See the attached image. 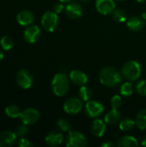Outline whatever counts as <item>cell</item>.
I'll return each mask as SVG.
<instances>
[{"label":"cell","mask_w":146,"mask_h":147,"mask_svg":"<svg viewBox=\"0 0 146 147\" xmlns=\"http://www.w3.org/2000/svg\"><path fill=\"white\" fill-rule=\"evenodd\" d=\"M102 147H113V146H114V143H112L111 141H108V142H105V143H103V144L102 145Z\"/></svg>","instance_id":"cell-34"},{"label":"cell","mask_w":146,"mask_h":147,"mask_svg":"<svg viewBox=\"0 0 146 147\" xmlns=\"http://www.w3.org/2000/svg\"><path fill=\"white\" fill-rule=\"evenodd\" d=\"M99 80L102 85L108 88H114L120 84L122 80V74L115 67L107 66L101 70Z\"/></svg>","instance_id":"cell-1"},{"label":"cell","mask_w":146,"mask_h":147,"mask_svg":"<svg viewBox=\"0 0 146 147\" xmlns=\"http://www.w3.org/2000/svg\"><path fill=\"white\" fill-rule=\"evenodd\" d=\"M56 125H57L58 128H59L62 132H70L71 129V124L69 123V121L64 118L59 119L56 121Z\"/></svg>","instance_id":"cell-27"},{"label":"cell","mask_w":146,"mask_h":147,"mask_svg":"<svg viewBox=\"0 0 146 147\" xmlns=\"http://www.w3.org/2000/svg\"><path fill=\"white\" fill-rule=\"evenodd\" d=\"M79 1H81V2H88L89 0H79Z\"/></svg>","instance_id":"cell-39"},{"label":"cell","mask_w":146,"mask_h":147,"mask_svg":"<svg viewBox=\"0 0 146 147\" xmlns=\"http://www.w3.org/2000/svg\"><path fill=\"white\" fill-rule=\"evenodd\" d=\"M78 96H79V98H80L82 101H83V102H88V101L91 100V98H92V90H91L90 88H89L88 86L83 85V86H81V88L79 89Z\"/></svg>","instance_id":"cell-24"},{"label":"cell","mask_w":146,"mask_h":147,"mask_svg":"<svg viewBox=\"0 0 146 147\" xmlns=\"http://www.w3.org/2000/svg\"><path fill=\"white\" fill-rule=\"evenodd\" d=\"M3 54L2 51H0V61L3 59Z\"/></svg>","instance_id":"cell-37"},{"label":"cell","mask_w":146,"mask_h":147,"mask_svg":"<svg viewBox=\"0 0 146 147\" xmlns=\"http://www.w3.org/2000/svg\"><path fill=\"white\" fill-rule=\"evenodd\" d=\"M65 9V6L64 4L60 2L58 3H55L53 5V11L57 14H60L61 12H63V10Z\"/></svg>","instance_id":"cell-33"},{"label":"cell","mask_w":146,"mask_h":147,"mask_svg":"<svg viewBox=\"0 0 146 147\" xmlns=\"http://www.w3.org/2000/svg\"><path fill=\"white\" fill-rule=\"evenodd\" d=\"M136 126L140 130H146V109H141L135 118Z\"/></svg>","instance_id":"cell-22"},{"label":"cell","mask_w":146,"mask_h":147,"mask_svg":"<svg viewBox=\"0 0 146 147\" xmlns=\"http://www.w3.org/2000/svg\"><path fill=\"white\" fill-rule=\"evenodd\" d=\"M116 146L119 147H136L139 146V142L136 138L127 135L117 140Z\"/></svg>","instance_id":"cell-20"},{"label":"cell","mask_w":146,"mask_h":147,"mask_svg":"<svg viewBox=\"0 0 146 147\" xmlns=\"http://www.w3.org/2000/svg\"><path fill=\"white\" fill-rule=\"evenodd\" d=\"M0 45H1V47L4 51H9L13 47L14 42H13V40L9 36L4 35L0 40Z\"/></svg>","instance_id":"cell-25"},{"label":"cell","mask_w":146,"mask_h":147,"mask_svg":"<svg viewBox=\"0 0 146 147\" xmlns=\"http://www.w3.org/2000/svg\"><path fill=\"white\" fill-rule=\"evenodd\" d=\"M19 147H32L33 144L27 139L24 138H21V140H19L18 143H17Z\"/></svg>","instance_id":"cell-32"},{"label":"cell","mask_w":146,"mask_h":147,"mask_svg":"<svg viewBox=\"0 0 146 147\" xmlns=\"http://www.w3.org/2000/svg\"><path fill=\"white\" fill-rule=\"evenodd\" d=\"M142 146H146V136L144 137L143 140H142Z\"/></svg>","instance_id":"cell-35"},{"label":"cell","mask_w":146,"mask_h":147,"mask_svg":"<svg viewBox=\"0 0 146 147\" xmlns=\"http://www.w3.org/2000/svg\"><path fill=\"white\" fill-rule=\"evenodd\" d=\"M59 23V17L54 11H46L41 17V25L48 32H53Z\"/></svg>","instance_id":"cell-5"},{"label":"cell","mask_w":146,"mask_h":147,"mask_svg":"<svg viewBox=\"0 0 146 147\" xmlns=\"http://www.w3.org/2000/svg\"><path fill=\"white\" fill-rule=\"evenodd\" d=\"M70 88L69 77L63 72L54 75L52 80V90L58 96H63L67 94Z\"/></svg>","instance_id":"cell-2"},{"label":"cell","mask_w":146,"mask_h":147,"mask_svg":"<svg viewBox=\"0 0 146 147\" xmlns=\"http://www.w3.org/2000/svg\"><path fill=\"white\" fill-rule=\"evenodd\" d=\"M65 14L71 19H77L82 16L83 13V7L80 3L76 2H71L68 3L65 7Z\"/></svg>","instance_id":"cell-12"},{"label":"cell","mask_w":146,"mask_h":147,"mask_svg":"<svg viewBox=\"0 0 146 147\" xmlns=\"http://www.w3.org/2000/svg\"><path fill=\"white\" fill-rule=\"evenodd\" d=\"M90 132L91 134L97 138L102 137L106 131V122L101 119L94 120L90 124Z\"/></svg>","instance_id":"cell-14"},{"label":"cell","mask_w":146,"mask_h":147,"mask_svg":"<svg viewBox=\"0 0 146 147\" xmlns=\"http://www.w3.org/2000/svg\"><path fill=\"white\" fill-rule=\"evenodd\" d=\"M121 74L128 81H136L141 75V66L135 60L128 61L122 66Z\"/></svg>","instance_id":"cell-3"},{"label":"cell","mask_w":146,"mask_h":147,"mask_svg":"<svg viewBox=\"0 0 146 147\" xmlns=\"http://www.w3.org/2000/svg\"><path fill=\"white\" fill-rule=\"evenodd\" d=\"M115 3L114 0H96V10L104 16L113 14L115 10Z\"/></svg>","instance_id":"cell-11"},{"label":"cell","mask_w":146,"mask_h":147,"mask_svg":"<svg viewBox=\"0 0 146 147\" xmlns=\"http://www.w3.org/2000/svg\"><path fill=\"white\" fill-rule=\"evenodd\" d=\"M70 80L77 86L85 85L88 83V77L87 75L79 70H73L70 73Z\"/></svg>","instance_id":"cell-15"},{"label":"cell","mask_w":146,"mask_h":147,"mask_svg":"<svg viewBox=\"0 0 146 147\" xmlns=\"http://www.w3.org/2000/svg\"><path fill=\"white\" fill-rule=\"evenodd\" d=\"M41 32L37 25H28L23 32V38L26 42L29 44L35 43L40 37Z\"/></svg>","instance_id":"cell-10"},{"label":"cell","mask_w":146,"mask_h":147,"mask_svg":"<svg viewBox=\"0 0 146 147\" xmlns=\"http://www.w3.org/2000/svg\"><path fill=\"white\" fill-rule=\"evenodd\" d=\"M135 126H136L135 120H133L132 118H129V117H126L120 120L119 123L120 129L123 132H130L135 127Z\"/></svg>","instance_id":"cell-21"},{"label":"cell","mask_w":146,"mask_h":147,"mask_svg":"<svg viewBox=\"0 0 146 147\" xmlns=\"http://www.w3.org/2000/svg\"><path fill=\"white\" fill-rule=\"evenodd\" d=\"M20 120L22 124L30 126L36 123L40 119V112L34 108H28L22 111Z\"/></svg>","instance_id":"cell-7"},{"label":"cell","mask_w":146,"mask_h":147,"mask_svg":"<svg viewBox=\"0 0 146 147\" xmlns=\"http://www.w3.org/2000/svg\"><path fill=\"white\" fill-rule=\"evenodd\" d=\"M17 139L15 132L3 131L0 133V147H8L13 146Z\"/></svg>","instance_id":"cell-13"},{"label":"cell","mask_w":146,"mask_h":147,"mask_svg":"<svg viewBox=\"0 0 146 147\" xmlns=\"http://www.w3.org/2000/svg\"><path fill=\"white\" fill-rule=\"evenodd\" d=\"M16 20L20 25L28 26V25H31L34 22V16L30 10L23 9V10H21L17 14Z\"/></svg>","instance_id":"cell-16"},{"label":"cell","mask_w":146,"mask_h":147,"mask_svg":"<svg viewBox=\"0 0 146 147\" xmlns=\"http://www.w3.org/2000/svg\"><path fill=\"white\" fill-rule=\"evenodd\" d=\"M29 133V129L28 125L22 124L19 127H17V128L15 129V134L17 135V137L20 138H24L25 136H27Z\"/></svg>","instance_id":"cell-29"},{"label":"cell","mask_w":146,"mask_h":147,"mask_svg":"<svg viewBox=\"0 0 146 147\" xmlns=\"http://www.w3.org/2000/svg\"><path fill=\"white\" fill-rule=\"evenodd\" d=\"M4 111H5V114H6V115L8 117L13 118V119H15V118L20 117L21 113H22V111L20 110V109L18 108V106H16L15 104L8 105L5 108V110Z\"/></svg>","instance_id":"cell-23"},{"label":"cell","mask_w":146,"mask_h":147,"mask_svg":"<svg viewBox=\"0 0 146 147\" xmlns=\"http://www.w3.org/2000/svg\"><path fill=\"white\" fill-rule=\"evenodd\" d=\"M110 103H111V107L112 109H118L121 107L122 105V99L120 96L116 95V96H114L112 98H111V101H110Z\"/></svg>","instance_id":"cell-31"},{"label":"cell","mask_w":146,"mask_h":147,"mask_svg":"<svg viewBox=\"0 0 146 147\" xmlns=\"http://www.w3.org/2000/svg\"><path fill=\"white\" fill-rule=\"evenodd\" d=\"M133 86L132 84V83L130 82H126V83H124L121 87H120V94L123 96H130L131 95H133Z\"/></svg>","instance_id":"cell-26"},{"label":"cell","mask_w":146,"mask_h":147,"mask_svg":"<svg viewBox=\"0 0 146 147\" xmlns=\"http://www.w3.org/2000/svg\"><path fill=\"white\" fill-rule=\"evenodd\" d=\"M117 1H124V0H117Z\"/></svg>","instance_id":"cell-40"},{"label":"cell","mask_w":146,"mask_h":147,"mask_svg":"<svg viewBox=\"0 0 146 147\" xmlns=\"http://www.w3.org/2000/svg\"><path fill=\"white\" fill-rule=\"evenodd\" d=\"M113 17H114V19L116 22H123L126 19V13L123 9H115L113 12Z\"/></svg>","instance_id":"cell-28"},{"label":"cell","mask_w":146,"mask_h":147,"mask_svg":"<svg viewBox=\"0 0 146 147\" xmlns=\"http://www.w3.org/2000/svg\"><path fill=\"white\" fill-rule=\"evenodd\" d=\"M63 108L65 113L69 115H77L83 109V101L77 97L69 98L65 102Z\"/></svg>","instance_id":"cell-8"},{"label":"cell","mask_w":146,"mask_h":147,"mask_svg":"<svg viewBox=\"0 0 146 147\" xmlns=\"http://www.w3.org/2000/svg\"><path fill=\"white\" fill-rule=\"evenodd\" d=\"M104 110V107L102 103L89 100L84 106V113L90 118H96L97 116L101 115Z\"/></svg>","instance_id":"cell-9"},{"label":"cell","mask_w":146,"mask_h":147,"mask_svg":"<svg viewBox=\"0 0 146 147\" xmlns=\"http://www.w3.org/2000/svg\"><path fill=\"white\" fill-rule=\"evenodd\" d=\"M65 143L67 146L85 147L88 145V140L80 132L70 131L68 132Z\"/></svg>","instance_id":"cell-4"},{"label":"cell","mask_w":146,"mask_h":147,"mask_svg":"<svg viewBox=\"0 0 146 147\" xmlns=\"http://www.w3.org/2000/svg\"><path fill=\"white\" fill-rule=\"evenodd\" d=\"M136 1H138V2H139V3H142V2H145V0H136Z\"/></svg>","instance_id":"cell-38"},{"label":"cell","mask_w":146,"mask_h":147,"mask_svg":"<svg viewBox=\"0 0 146 147\" xmlns=\"http://www.w3.org/2000/svg\"><path fill=\"white\" fill-rule=\"evenodd\" d=\"M126 25L130 30L134 31V32H138V31H140L144 28L145 23H144V21L140 17L134 16H131L127 20Z\"/></svg>","instance_id":"cell-19"},{"label":"cell","mask_w":146,"mask_h":147,"mask_svg":"<svg viewBox=\"0 0 146 147\" xmlns=\"http://www.w3.org/2000/svg\"><path fill=\"white\" fill-rule=\"evenodd\" d=\"M59 1H60L61 3H70L71 0H59Z\"/></svg>","instance_id":"cell-36"},{"label":"cell","mask_w":146,"mask_h":147,"mask_svg":"<svg viewBox=\"0 0 146 147\" xmlns=\"http://www.w3.org/2000/svg\"><path fill=\"white\" fill-rule=\"evenodd\" d=\"M135 89H136V91L139 95L143 96H146V80L139 81L135 85Z\"/></svg>","instance_id":"cell-30"},{"label":"cell","mask_w":146,"mask_h":147,"mask_svg":"<svg viewBox=\"0 0 146 147\" xmlns=\"http://www.w3.org/2000/svg\"><path fill=\"white\" fill-rule=\"evenodd\" d=\"M63 135L59 132H50L45 137V142L49 146H59L63 142Z\"/></svg>","instance_id":"cell-17"},{"label":"cell","mask_w":146,"mask_h":147,"mask_svg":"<svg viewBox=\"0 0 146 147\" xmlns=\"http://www.w3.org/2000/svg\"><path fill=\"white\" fill-rule=\"evenodd\" d=\"M121 120V115L119 112L118 109H112L110 111H108L105 117H104V121L110 126H114L118 123H120Z\"/></svg>","instance_id":"cell-18"},{"label":"cell","mask_w":146,"mask_h":147,"mask_svg":"<svg viewBox=\"0 0 146 147\" xmlns=\"http://www.w3.org/2000/svg\"><path fill=\"white\" fill-rule=\"evenodd\" d=\"M16 84L19 87L22 89H29L34 83V78L32 73L27 70V69H22L20 70L16 74Z\"/></svg>","instance_id":"cell-6"}]
</instances>
